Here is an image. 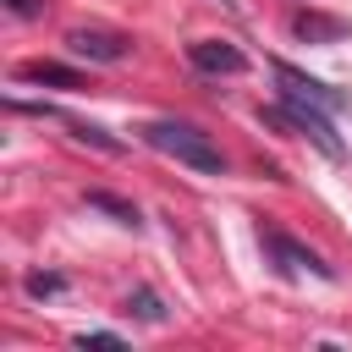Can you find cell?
Returning a JSON list of instances; mask_svg holds the SVG:
<instances>
[{"instance_id": "obj_1", "label": "cell", "mask_w": 352, "mask_h": 352, "mask_svg": "<svg viewBox=\"0 0 352 352\" xmlns=\"http://www.w3.org/2000/svg\"><path fill=\"white\" fill-rule=\"evenodd\" d=\"M258 121H264V126H292V132H302V138H308L319 154H330V160H341V154H346V143H341V132H336L330 110H324L319 99L297 94V88H280V104L258 110Z\"/></svg>"}, {"instance_id": "obj_2", "label": "cell", "mask_w": 352, "mask_h": 352, "mask_svg": "<svg viewBox=\"0 0 352 352\" xmlns=\"http://www.w3.org/2000/svg\"><path fill=\"white\" fill-rule=\"evenodd\" d=\"M138 138L148 143V148H160V154H170L176 165H192V170H204V176H226V154L209 143V132H198L192 121H148V126H138Z\"/></svg>"}, {"instance_id": "obj_3", "label": "cell", "mask_w": 352, "mask_h": 352, "mask_svg": "<svg viewBox=\"0 0 352 352\" xmlns=\"http://www.w3.org/2000/svg\"><path fill=\"white\" fill-rule=\"evenodd\" d=\"M258 242H264V253H270V264L280 270V275H319V280H336V270L314 253V248H302V242H292L286 231H258Z\"/></svg>"}, {"instance_id": "obj_4", "label": "cell", "mask_w": 352, "mask_h": 352, "mask_svg": "<svg viewBox=\"0 0 352 352\" xmlns=\"http://www.w3.org/2000/svg\"><path fill=\"white\" fill-rule=\"evenodd\" d=\"M66 50H72V55H82V60L116 66V60H126V55H132V38H126V33H116V28H72V33H66Z\"/></svg>"}, {"instance_id": "obj_5", "label": "cell", "mask_w": 352, "mask_h": 352, "mask_svg": "<svg viewBox=\"0 0 352 352\" xmlns=\"http://www.w3.org/2000/svg\"><path fill=\"white\" fill-rule=\"evenodd\" d=\"M187 60L204 77H236V72H248V55L236 44H226V38H192L187 44Z\"/></svg>"}, {"instance_id": "obj_6", "label": "cell", "mask_w": 352, "mask_h": 352, "mask_svg": "<svg viewBox=\"0 0 352 352\" xmlns=\"http://www.w3.org/2000/svg\"><path fill=\"white\" fill-rule=\"evenodd\" d=\"M275 82H280V88H297V94H308V99H319L324 110H346V104H352V94H336L330 82H319V77L297 72L292 60H275Z\"/></svg>"}, {"instance_id": "obj_7", "label": "cell", "mask_w": 352, "mask_h": 352, "mask_svg": "<svg viewBox=\"0 0 352 352\" xmlns=\"http://www.w3.org/2000/svg\"><path fill=\"white\" fill-rule=\"evenodd\" d=\"M16 77L22 82H44V88H88V77L77 66H60V60H22Z\"/></svg>"}, {"instance_id": "obj_8", "label": "cell", "mask_w": 352, "mask_h": 352, "mask_svg": "<svg viewBox=\"0 0 352 352\" xmlns=\"http://www.w3.org/2000/svg\"><path fill=\"white\" fill-rule=\"evenodd\" d=\"M292 33L308 38V44H330V38H346V22L341 16H324V11H297L292 16Z\"/></svg>"}, {"instance_id": "obj_9", "label": "cell", "mask_w": 352, "mask_h": 352, "mask_svg": "<svg viewBox=\"0 0 352 352\" xmlns=\"http://www.w3.org/2000/svg\"><path fill=\"white\" fill-rule=\"evenodd\" d=\"M55 121H66L77 143H94L99 154H121V138H110V132H104V126H94V121H77V116H55Z\"/></svg>"}, {"instance_id": "obj_10", "label": "cell", "mask_w": 352, "mask_h": 352, "mask_svg": "<svg viewBox=\"0 0 352 352\" xmlns=\"http://www.w3.org/2000/svg\"><path fill=\"white\" fill-rule=\"evenodd\" d=\"M88 209L116 214L121 226H143V220H138V204H126V198H116V192H104V187H94V192H88Z\"/></svg>"}, {"instance_id": "obj_11", "label": "cell", "mask_w": 352, "mask_h": 352, "mask_svg": "<svg viewBox=\"0 0 352 352\" xmlns=\"http://www.w3.org/2000/svg\"><path fill=\"white\" fill-rule=\"evenodd\" d=\"M126 314H132V319H143V324H165V302H160L148 286H138V292L126 297Z\"/></svg>"}, {"instance_id": "obj_12", "label": "cell", "mask_w": 352, "mask_h": 352, "mask_svg": "<svg viewBox=\"0 0 352 352\" xmlns=\"http://www.w3.org/2000/svg\"><path fill=\"white\" fill-rule=\"evenodd\" d=\"M22 286H28V297H55V292H66V275H44V270H33Z\"/></svg>"}, {"instance_id": "obj_13", "label": "cell", "mask_w": 352, "mask_h": 352, "mask_svg": "<svg viewBox=\"0 0 352 352\" xmlns=\"http://www.w3.org/2000/svg\"><path fill=\"white\" fill-rule=\"evenodd\" d=\"M77 346H121V336H116V330H82Z\"/></svg>"}, {"instance_id": "obj_14", "label": "cell", "mask_w": 352, "mask_h": 352, "mask_svg": "<svg viewBox=\"0 0 352 352\" xmlns=\"http://www.w3.org/2000/svg\"><path fill=\"white\" fill-rule=\"evenodd\" d=\"M11 16H44V0H0Z\"/></svg>"}, {"instance_id": "obj_15", "label": "cell", "mask_w": 352, "mask_h": 352, "mask_svg": "<svg viewBox=\"0 0 352 352\" xmlns=\"http://www.w3.org/2000/svg\"><path fill=\"white\" fill-rule=\"evenodd\" d=\"M226 6H236V0H226Z\"/></svg>"}]
</instances>
